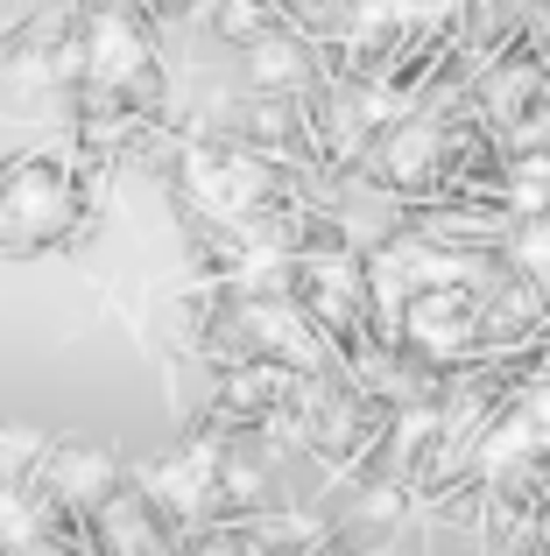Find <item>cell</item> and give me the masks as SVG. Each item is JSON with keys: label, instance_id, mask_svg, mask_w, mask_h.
I'll use <instances>...</instances> for the list:
<instances>
[{"label": "cell", "instance_id": "6da1fadb", "mask_svg": "<svg viewBox=\"0 0 550 556\" xmlns=\"http://www.w3.org/2000/svg\"><path fill=\"white\" fill-rule=\"evenodd\" d=\"M85 218V184L64 155H22L0 169V254H36Z\"/></svg>", "mask_w": 550, "mask_h": 556}, {"label": "cell", "instance_id": "3957f363", "mask_svg": "<svg viewBox=\"0 0 550 556\" xmlns=\"http://www.w3.org/2000/svg\"><path fill=\"white\" fill-rule=\"evenodd\" d=\"M445 169V127L430 121V113H410L402 127H388L382 141H374V184H396V190H424L438 184Z\"/></svg>", "mask_w": 550, "mask_h": 556}, {"label": "cell", "instance_id": "ba28073f", "mask_svg": "<svg viewBox=\"0 0 550 556\" xmlns=\"http://www.w3.org/2000/svg\"><path fill=\"white\" fill-rule=\"evenodd\" d=\"M396 515H402V486L396 479H374V486L353 493V521H367V529H382V521H396Z\"/></svg>", "mask_w": 550, "mask_h": 556}, {"label": "cell", "instance_id": "52a82bcc", "mask_svg": "<svg viewBox=\"0 0 550 556\" xmlns=\"http://www.w3.org/2000/svg\"><path fill=\"white\" fill-rule=\"evenodd\" d=\"M543 92V78L529 64H501V71H487V85H480V106L495 113V121H515V113H529V99Z\"/></svg>", "mask_w": 550, "mask_h": 556}, {"label": "cell", "instance_id": "8992f818", "mask_svg": "<svg viewBox=\"0 0 550 556\" xmlns=\"http://www.w3.org/2000/svg\"><path fill=\"white\" fill-rule=\"evenodd\" d=\"M501 212L523 218V226H543L550 218V155H523V163L501 177Z\"/></svg>", "mask_w": 550, "mask_h": 556}, {"label": "cell", "instance_id": "9c48e42d", "mask_svg": "<svg viewBox=\"0 0 550 556\" xmlns=\"http://www.w3.org/2000/svg\"><path fill=\"white\" fill-rule=\"evenodd\" d=\"M191 556H254V535H240V529H226V535H205Z\"/></svg>", "mask_w": 550, "mask_h": 556}, {"label": "cell", "instance_id": "277c9868", "mask_svg": "<svg viewBox=\"0 0 550 556\" xmlns=\"http://www.w3.org/2000/svg\"><path fill=\"white\" fill-rule=\"evenodd\" d=\"M36 479L50 486L57 507H107V493H113V451H99V444L50 451Z\"/></svg>", "mask_w": 550, "mask_h": 556}, {"label": "cell", "instance_id": "7a4b0ae2", "mask_svg": "<svg viewBox=\"0 0 550 556\" xmlns=\"http://www.w3.org/2000/svg\"><path fill=\"white\" fill-rule=\"evenodd\" d=\"M402 331H410V345L424 359H459L480 345V296H466V289H430V296H416L410 311H402Z\"/></svg>", "mask_w": 550, "mask_h": 556}, {"label": "cell", "instance_id": "5b68a950", "mask_svg": "<svg viewBox=\"0 0 550 556\" xmlns=\"http://www.w3.org/2000/svg\"><path fill=\"white\" fill-rule=\"evenodd\" d=\"M240 71H248L254 92H297V85H311V50L297 36H283V28H268L262 42H248Z\"/></svg>", "mask_w": 550, "mask_h": 556}]
</instances>
